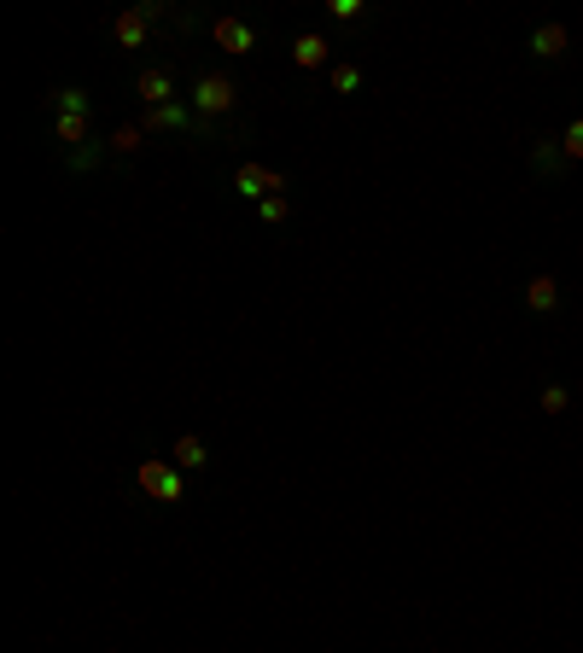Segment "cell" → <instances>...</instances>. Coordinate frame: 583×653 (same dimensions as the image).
Wrapping results in <instances>:
<instances>
[{"label": "cell", "instance_id": "13", "mask_svg": "<svg viewBox=\"0 0 583 653\" xmlns=\"http://www.w3.org/2000/svg\"><path fill=\"white\" fill-rule=\"evenodd\" d=\"M53 105H59V117H88V94L82 88H53Z\"/></svg>", "mask_w": 583, "mask_h": 653}, {"label": "cell", "instance_id": "11", "mask_svg": "<svg viewBox=\"0 0 583 653\" xmlns=\"http://www.w3.org/2000/svg\"><path fill=\"white\" fill-rule=\"evenodd\" d=\"M146 30H152V24L140 18V6H129V12H117V18H111V35H117L123 47H140V41H146Z\"/></svg>", "mask_w": 583, "mask_h": 653}, {"label": "cell", "instance_id": "1", "mask_svg": "<svg viewBox=\"0 0 583 653\" xmlns=\"http://www.w3.org/2000/svg\"><path fill=\"white\" fill-rule=\"evenodd\" d=\"M146 135H210L216 123H205L193 105H181V100H170V105H158V111H146V123H140Z\"/></svg>", "mask_w": 583, "mask_h": 653}, {"label": "cell", "instance_id": "7", "mask_svg": "<svg viewBox=\"0 0 583 653\" xmlns=\"http://www.w3.org/2000/svg\"><path fill=\"white\" fill-rule=\"evenodd\" d=\"M525 47H531V59H560L572 47V30L566 24H537V30L525 35Z\"/></svg>", "mask_w": 583, "mask_h": 653}, {"label": "cell", "instance_id": "4", "mask_svg": "<svg viewBox=\"0 0 583 653\" xmlns=\"http://www.w3.org/2000/svg\"><path fill=\"white\" fill-rule=\"evenodd\" d=\"M234 193H240V199H251V205H263V199L286 193V175H280V170H263V164H240V170H234Z\"/></svg>", "mask_w": 583, "mask_h": 653}, {"label": "cell", "instance_id": "17", "mask_svg": "<svg viewBox=\"0 0 583 653\" xmlns=\"http://www.w3.org/2000/svg\"><path fill=\"white\" fill-rule=\"evenodd\" d=\"M257 216H263L269 228H275V222H286V216H292V205H286V193H275V199H263V205H257Z\"/></svg>", "mask_w": 583, "mask_h": 653}, {"label": "cell", "instance_id": "20", "mask_svg": "<svg viewBox=\"0 0 583 653\" xmlns=\"http://www.w3.org/2000/svg\"><path fill=\"white\" fill-rule=\"evenodd\" d=\"M333 18H339V24H356V18H368V6H362V0H333Z\"/></svg>", "mask_w": 583, "mask_h": 653}, {"label": "cell", "instance_id": "21", "mask_svg": "<svg viewBox=\"0 0 583 653\" xmlns=\"http://www.w3.org/2000/svg\"><path fill=\"white\" fill-rule=\"evenodd\" d=\"M94 164H100V146H76L70 152V170H94Z\"/></svg>", "mask_w": 583, "mask_h": 653}, {"label": "cell", "instance_id": "12", "mask_svg": "<svg viewBox=\"0 0 583 653\" xmlns=\"http://www.w3.org/2000/svg\"><path fill=\"white\" fill-rule=\"evenodd\" d=\"M205 461H210L205 438H193V432H187V438H175V467H205Z\"/></svg>", "mask_w": 583, "mask_h": 653}, {"label": "cell", "instance_id": "2", "mask_svg": "<svg viewBox=\"0 0 583 653\" xmlns=\"http://www.w3.org/2000/svg\"><path fill=\"white\" fill-rule=\"evenodd\" d=\"M234 100H240V88H234L228 76H216V70H205V76L193 82V111H199L205 123H222V117L234 111Z\"/></svg>", "mask_w": 583, "mask_h": 653}, {"label": "cell", "instance_id": "14", "mask_svg": "<svg viewBox=\"0 0 583 653\" xmlns=\"http://www.w3.org/2000/svg\"><path fill=\"white\" fill-rule=\"evenodd\" d=\"M53 135L76 152V140H88V117H53Z\"/></svg>", "mask_w": 583, "mask_h": 653}, {"label": "cell", "instance_id": "6", "mask_svg": "<svg viewBox=\"0 0 583 653\" xmlns=\"http://www.w3.org/2000/svg\"><path fill=\"white\" fill-rule=\"evenodd\" d=\"M135 94L146 100V111H158V105L175 100V76H170V70H158V65H146L135 76Z\"/></svg>", "mask_w": 583, "mask_h": 653}, {"label": "cell", "instance_id": "5", "mask_svg": "<svg viewBox=\"0 0 583 653\" xmlns=\"http://www.w3.org/2000/svg\"><path fill=\"white\" fill-rule=\"evenodd\" d=\"M210 35H216V47H222V53H234V59H245V53L257 47V30H251L245 18H216Z\"/></svg>", "mask_w": 583, "mask_h": 653}, {"label": "cell", "instance_id": "3", "mask_svg": "<svg viewBox=\"0 0 583 653\" xmlns=\"http://www.w3.org/2000/svg\"><path fill=\"white\" fill-rule=\"evenodd\" d=\"M135 484L152 502H181V496H187V479H181V467H170V461H140Z\"/></svg>", "mask_w": 583, "mask_h": 653}, {"label": "cell", "instance_id": "16", "mask_svg": "<svg viewBox=\"0 0 583 653\" xmlns=\"http://www.w3.org/2000/svg\"><path fill=\"white\" fill-rule=\"evenodd\" d=\"M537 403H543V414H566V409H572V391H566V385H543Z\"/></svg>", "mask_w": 583, "mask_h": 653}, {"label": "cell", "instance_id": "18", "mask_svg": "<svg viewBox=\"0 0 583 653\" xmlns=\"http://www.w3.org/2000/svg\"><path fill=\"white\" fill-rule=\"evenodd\" d=\"M560 152H566L572 164L583 158V117H578V123H566V135H560Z\"/></svg>", "mask_w": 583, "mask_h": 653}, {"label": "cell", "instance_id": "8", "mask_svg": "<svg viewBox=\"0 0 583 653\" xmlns=\"http://www.w3.org/2000/svg\"><path fill=\"white\" fill-rule=\"evenodd\" d=\"M525 310H531V315H554V310H560V280H554V275H531V286H525Z\"/></svg>", "mask_w": 583, "mask_h": 653}, {"label": "cell", "instance_id": "9", "mask_svg": "<svg viewBox=\"0 0 583 653\" xmlns=\"http://www.w3.org/2000/svg\"><path fill=\"white\" fill-rule=\"evenodd\" d=\"M327 59H333V41H327V35H298V41H292V65L298 70H321Z\"/></svg>", "mask_w": 583, "mask_h": 653}, {"label": "cell", "instance_id": "19", "mask_svg": "<svg viewBox=\"0 0 583 653\" xmlns=\"http://www.w3.org/2000/svg\"><path fill=\"white\" fill-rule=\"evenodd\" d=\"M333 88H339V94H356V88H362V65H339L333 70Z\"/></svg>", "mask_w": 583, "mask_h": 653}, {"label": "cell", "instance_id": "10", "mask_svg": "<svg viewBox=\"0 0 583 653\" xmlns=\"http://www.w3.org/2000/svg\"><path fill=\"white\" fill-rule=\"evenodd\" d=\"M566 164H572V158L560 152V140H537V146H531V170L537 175H566Z\"/></svg>", "mask_w": 583, "mask_h": 653}, {"label": "cell", "instance_id": "15", "mask_svg": "<svg viewBox=\"0 0 583 653\" xmlns=\"http://www.w3.org/2000/svg\"><path fill=\"white\" fill-rule=\"evenodd\" d=\"M105 146H111V152H140V146H146V129H140V123H123Z\"/></svg>", "mask_w": 583, "mask_h": 653}]
</instances>
